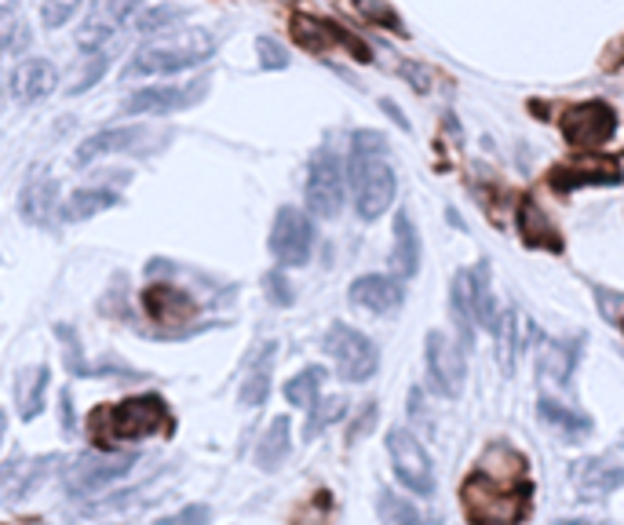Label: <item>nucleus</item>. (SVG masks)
Masks as SVG:
<instances>
[{
  "instance_id": "nucleus-18",
  "label": "nucleus",
  "mask_w": 624,
  "mask_h": 525,
  "mask_svg": "<svg viewBox=\"0 0 624 525\" xmlns=\"http://www.w3.org/2000/svg\"><path fill=\"white\" fill-rule=\"evenodd\" d=\"M515 227L522 234V241L530 248H544V253H563V234L552 219L544 216L541 205L533 202V197H522L515 205Z\"/></svg>"
},
{
  "instance_id": "nucleus-40",
  "label": "nucleus",
  "mask_w": 624,
  "mask_h": 525,
  "mask_svg": "<svg viewBox=\"0 0 624 525\" xmlns=\"http://www.w3.org/2000/svg\"><path fill=\"white\" fill-rule=\"evenodd\" d=\"M256 52H259V66H264V70H285V66H289V52H285L274 37H259Z\"/></svg>"
},
{
  "instance_id": "nucleus-29",
  "label": "nucleus",
  "mask_w": 624,
  "mask_h": 525,
  "mask_svg": "<svg viewBox=\"0 0 624 525\" xmlns=\"http://www.w3.org/2000/svg\"><path fill=\"white\" fill-rule=\"evenodd\" d=\"M581 343V340H577ZM573 343V347H577ZM566 340H555V343H548L541 350V361H536V372L548 380V383H566L570 380V372L573 366H577V350H573Z\"/></svg>"
},
{
  "instance_id": "nucleus-12",
  "label": "nucleus",
  "mask_w": 624,
  "mask_h": 525,
  "mask_svg": "<svg viewBox=\"0 0 624 525\" xmlns=\"http://www.w3.org/2000/svg\"><path fill=\"white\" fill-rule=\"evenodd\" d=\"M143 4H146V0H92L89 16H84V22H81L78 48H81V52H103V48L117 37V30Z\"/></svg>"
},
{
  "instance_id": "nucleus-14",
  "label": "nucleus",
  "mask_w": 624,
  "mask_h": 525,
  "mask_svg": "<svg viewBox=\"0 0 624 525\" xmlns=\"http://www.w3.org/2000/svg\"><path fill=\"white\" fill-rule=\"evenodd\" d=\"M168 135L165 132H154L146 128V124H117V128H103L89 135L81 146H78V165H89V161H99L106 154H132V150H143L150 143H165Z\"/></svg>"
},
{
  "instance_id": "nucleus-44",
  "label": "nucleus",
  "mask_w": 624,
  "mask_h": 525,
  "mask_svg": "<svg viewBox=\"0 0 624 525\" xmlns=\"http://www.w3.org/2000/svg\"><path fill=\"white\" fill-rule=\"evenodd\" d=\"M62 431H73V409H70V391H62Z\"/></svg>"
},
{
  "instance_id": "nucleus-39",
  "label": "nucleus",
  "mask_w": 624,
  "mask_h": 525,
  "mask_svg": "<svg viewBox=\"0 0 624 525\" xmlns=\"http://www.w3.org/2000/svg\"><path fill=\"white\" fill-rule=\"evenodd\" d=\"M84 4V0H41V19L48 30H59L67 27V22L78 16V8Z\"/></svg>"
},
{
  "instance_id": "nucleus-15",
  "label": "nucleus",
  "mask_w": 624,
  "mask_h": 525,
  "mask_svg": "<svg viewBox=\"0 0 624 525\" xmlns=\"http://www.w3.org/2000/svg\"><path fill=\"white\" fill-rule=\"evenodd\" d=\"M548 183L559 194H573L581 186H617L621 183V165L617 161H595V157H577L566 165H555L548 172Z\"/></svg>"
},
{
  "instance_id": "nucleus-45",
  "label": "nucleus",
  "mask_w": 624,
  "mask_h": 525,
  "mask_svg": "<svg viewBox=\"0 0 624 525\" xmlns=\"http://www.w3.org/2000/svg\"><path fill=\"white\" fill-rule=\"evenodd\" d=\"M380 106H383V110H387V114H391V117L398 121V128H406V132H409V121L402 117V110H398V106L391 103V99H383V103H380Z\"/></svg>"
},
{
  "instance_id": "nucleus-41",
  "label": "nucleus",
  "mask_w": 624,
  "mask_h": 525,
  "mask_svg": "<svg viewBox=\"0 0 624 525\" xmlns=\"http://www.w3.org/2000/svg\"><path fill=\"white\" fill-rule=\"evenodd\" d=\"M212 522V507L208 504H186L176 515L157 518L154 525H208Z\"/></svg>"
},
{
  "instance_id": "nucleus-16",
  "label": "nucleus",
  "mask_w": 624,
  "mask_h": 525,
  "mask_svg": "<svg viewBox=\"0 0 624 525\" xmlns=\"http://www.w3.org/2000/svg\"><path fill=\"white\" fill-rule=\"evenodd\" d=\"M347 296H351V303L369 310V315H391V310L402 307V285H398L395 278H387V274H366V278L351 281V289H347Z\"/></svg>"
},
{
  "instance_id": "nucleus-46",
  "label": "nucleus",
  "mask_w": 624,
  "mask_h": 525,
  "mask_svg": "<svg viewBox=\"0 0 624 525\" xmlns=\"http://www.w3.org/2000/svg\"><path fill=\"white\" fill-rule=\"evenodd\" d=\"M4 428H8V416L0 412V437H4Z\"/></svg>"
},
{
  "instance_id": "nucleus-21",
  "label": "nucleus",
  "mask_w": 624,
  "mask_h": 525,
  "mask_svg": "<svg viewBox=\"0 0 624 525\" xmlns=\"http://www.w3.org/2000/svg\"><path fill=\"white\" fill-rule=\"evenodd\" d=\"M391 270L398 278H417L420 270V237L409 212L402 208L395 216V237H391Z\"/></svg>"
},
{
  "instance_id": "nucleus-24",
  "label": "nucleus",
  "mask_w": 624,
  "mask_h": 525,
  "mask_svg": "<svg viewBox=\"0 0 624 525\" xmlns=\"http://www.w3.org/2000/svg\"><path fill=\"white\" fill-rule=\"evenodd\" d=\"M522 315L515 307H508L497 315V325H493V336H497V354H501V369L508 372H515L519 366V350H522Z\"/></svg>"
},
{
  "instance_id": "nucleus-3",
  "label": "nucleus",
  "mask_w": 624,
  "mask_h": 525,
  "mask_svg": "<svg viewBox=\"0 0 624 525\" xmlns=\"http://www.w3.org/2000/svg\"><path fill=\"white\" fill-rule=\"evenodd\" d=\"M168 428H172L168 405L157 394L129 398L121 405H99L92 412V434L103 453H114L117 442H143V437Z\"/></svg>"
},
{
  "instance_id": "nucleus-10",
  "label": "nucleus",
  "mask_w": 624,
  "mask_h": 525,
  "mask_svg": "<svg viewBox=\"0 0 624 525\" xmlns=\"http://www.w3.org/2000/svg\"><path fill=\"white\" fill-rule=\"evenodd\" d=\"M387 456H391V467L398 474V482L406 485L409 493L417 496H431L434 493V467L428 449L417 442L413 431H387Z\"/></svg>"
},
{
  "instance_id": "nucleus-30",
  "label": "nucleus",
  "mask_w": 624,
  "mask_h": 525,
  "mask_svg": "<svg viewBox=\"0 0 624 525\" xmlns=\"http://www.w3.org/2000/svg\"><path fill=\"white\" fill-rule=\"evenodd\" d=\"M44 460H33V464H22V460H16V464H4V467H0V493H4L8 500L27 496L33 485L41 482V474H44L41 464H44Z\"/></svg>"
},
{
  "instance_id": "nucleus-38",
  "label": "nucleus",
  "mask_w": 624,
  "mask_h": 525,
  "mask_svg": "<svg viewBox=\"0 0 624 525\" xmlns=\"http://www.w3.org/2000/svg\"><path fill=\"white\" fill-rule=\"evenodd\" d=\"M355 8L369 22H377V27H387V30H395V33H406L402 19H398V11L387 4V0H355Z\"/></svg>"
},
{
  "instance_id": "nucleus-34",
  "label": "nucleus",
  "mask_w": 624,
  "mask_h": 525,
  "mask_svg": "<svg viewBox=\"0 0 624 525\" xmlns=\"http://www.w3.org/2000/svg\"><path fill=\"white\" fill-rule=\"evenodd\" d=\"M377 515H380V525H428V518H423L409 500L395 496L391 490H380Z\"/></svg>"
},
{
  "instance_id": "nucleus-2",
  "label": "nucleus",
  "mask_w": 624,
  "mask_h": 525,
  "mask_svg": "<svg viewBox=\"0 0 624 525\" xmlns=\"http://www.w3.org/2000/svg\"><path fill=\"white\" fill-rule=\"evenodd\" d=\"M347 183H351V202L358 219H380L387 208L395 205L398 194V175L395 165L387 161V140L380 132H355L351 135V154H347Z\"/></svg>"
},
{
  "instance_id": "nucleus-4",
  "label": "nucleus",
  "mask_w": 624,
  "mask_h": 525,
  "mask_svg": "<svg viewBox=\"0 0 624 525\" xmlns=\"http://www.w3.org/2000/svg\"><path fill=\"white\" fill-rule=\"evenodd\" d=\"M216 52V37L205 30H168V37H154L129 59L124 78H165V73H186Z\"/></svg>"
},
{
  "instance_id": "nucleus-9",
  "label": "nucleus",
  "mask_w": 624,
  "mask_h": 525,
  "mask_svg": "<svg viewBox=\"0 0 624 525\" xmlns=\"http://www.w3.org/2000/svg\"><path fill=\"white\" fill-rule=\"evenodd\" d=\"M208 92V81L197 78V81H183V84H146L140 92H132L124 99V114L129 117H165V114H176V110H191L205 99Z\"/></svg>"
},
{
  "instance_id": "nucleus-11",
  "label": "nucleus",
  "mask_w": 624,
  "mask_h": 525,
  "mask_svg": "<svg viewBox=\"0 0 624 525\" xmlns=\"http://www.w3.org/2000/svg\"><path fill=\"white\" fill-rule=\"evenodd\" d=\"M135 460H140L135 453H117V449L114 453H103V449H99V453L73 460V467L67 471V490H70V496H92L103 490V485L124 478V474L135 467Z\"/></svg>"
},
{
  "instance_id": "nucleus-42",
  "label": "nucleus",
  "mask_w": 624,
  "mask_h": 525,
  "mask_svg": "<svg viewBox=\"0 0 624 525\" xmlns=\"http://www.w3.org/2000/svg\"><path fill=\"white\" fill-rule=\"evenodd\" d=\"M264 289H267V296H270V303H278V307H289V303H293V289H289V281H285L282 267L267 274V278H264Z\"/></svg>"
},
{
  "instance_id": "nucleus-48",
  "label": "nucleus",
  "mask_w": 624,
  "mask_h": 525,
  "mask_svg": "<svg viewBox=\"0 0 624 525\" xmlns=\"http://www.w3.org/2000/svg\"><path fill=\"white\" fill-rule=\"evenodd\" d=\"M621 329H624V318H621Z\"/></svg>"
},
{
  "instance_id": "nucleus-7",
  "label": "nucleus",
  "mask_w": 624,
  "mask_h": 525,
  "mask_svg": "<svg viewBox=\"0 0 624 525\" xmlns=\"http://www.w3.org/2000/svg\"><path fill=\"white\" fill-rule=\"evenodd\" d=\"M617 110L603 103V99H589V103L570 106L563 114V140L581 150V154H595L617 135Z\"/></svg>"
},
{
  "instance_id": "nucleus-43",
  "label": "nucleus",
  "mask_w": 624,
  "mask_h": 525,
  "mask_svg": "<svg viewBox=\"0 0 624 525\" xmlns=\"http://www.w3.org/2000/svg\"><path fill=\"white\" fill-rule=\"evenodd\" d=\"M402 73L417 84V92H428V81H431V78H428V70H420V66H413V62H406Z\"/></svg>"
},
{
  "instance_id": "nucleus-28",
  "label": "nucleus",
  "mask_w": 624,
  "mask_h": 525,
  "mask_svg": "<svg viewBox=\"0 0 624 525\" xmlns=\"http://www.w3.org/2000/svg\"><path fill=\"white\" fill-rule=\"evenodd\" d=\"M624 485V471L621 467H610V464H581L577 471V493L584 500H599V496H610L614 490Z\"/></svg>"
},
{
  "instance_id": "nucleus-26",
  "label": "nucleus",
  "mask_w": 624,
  "mask_h": 525,
  "mask_svg": "<svg viewBox=\"0 0 624 525\" xmlns=\"http://www.w3.org/2000/svg\"><path fill=\"white\" fill-rule=\"evenodd\" d=\"M468 292H471V315H475V325L493 332L497 325V303H493V289H490V262H479L475 270H468Z\"/></svg>"
},
{
  "instance_id": "nucleus-20",
  "label": "nucleus",
  "mask_w": 624,
  "mask_h": 525,
  "mask_svg": "<svg viewBox=\"0 0 624 525\" xmlns=\"http://www.w3.org/2000/svg\"><path fill=\"white\" fill-rule=\"evenodd\" d=\"M22 219L33 223V227H52L59 223V186L48 175H33V179L22 186Z\"/></svg>"
},
{
  "instance_id": "nucleus-32",
  "label": "nucleus",
  "mask_w": 624,
  "mask_h": 525,
  "mask_svg": "<svg viewBox=\"0 0 624 525\" xmlns=\"http://www.w3.org/2000/svg\"><path fill=\"white\" fill-rule=\"evenodd\" d=\"M536 412H541V420H548L552 428H559L566 437H573V442L592 431V420L589 416H581V412H573L566 405L552 402V398H541V402H536Z\"/></svg>"
},
{
  "instance_id": "nucleus-37",
  "label": "nucleus",
  "mask_w": 624,
  "mask_h": 525,
  "mask_svg": "<svg viewBox=\"0 0 624 525\" xmlns=\"http://www.w3.org/2000/svg\"><path fill=\"white\" fill-rule=\"evenodd\" d=\"M307 412H310V420H307V437H315L318 431H326L329 423H336V420L344 416V412H347V402H344V398H326V402H321V398H318V402L310 405Z\"/></svg>"
},
{
  "instance_id": "nucleus-19",
  "label": "nucleus",
  "mask_w": 624,
  "mask_h": 525,
  "mask_svg": "<svg viewBox=\"0 0 624 525\" xmlns=\"http://www.w3.org/2000/svg\"><path fill=\"white\" fill-rule=\"evenodd\" d=\"M59 87V73L48 59L33 55L27 59L22 66L11 73V95L19 99V103H41Z\"/></svg>"
},
{
  "instance_id": "nucleus-6",
  "label": "nucleus",
  "mask_w": 624,
  "mask_h": 525,
  "mask_svg": "<svg viewBox=\"0 0 624 525\" xmlns=\"http://www.w3.org/2000/svg\"><path fill=\"white\" fill-rule=\"evenodd\" d=\"M321 347H326V354L336 361V372H340V380L366 383V380L377 377L380 350H377V343H372L366 332H358V329H351V325L336 321V325H329L326 343H321Z\"/></svg>"
},
{
  "instance_id": "nucleus-22",
  "label": "nucleus",
  "mask_w": 624,
  "mask_h": 525,
  "mask_svg": "<svg viewBox=\"0 0 624 525\" xmlns=\"http://www.w3.org/2000/svg\"><path fill=\"white\" fill-rule=\"evenodd\" d=\"M274 358H278V343H264V350L253 358V366H248L245 380H242V391H238V402L245 409H259L267 405L270 398V372H274Z\"/></svg>"
},
{
  "instance_id": "nucleus-25",
  "label": "nucleus",
  "mask_w": 624,
  "mask_h": 525,
  "mask_svg": "<svg viewBox=\"0 0 624 525\" xmlns=\"http://www.w3.org/2000/svg\"><path fill=\"white\" fill-rule=\"evenodd\" d=\"M289 449H293V423H289V416H274L267 434L259 437L256 464L264 471H278L285 464V456H289Z\"/></svg>"
},
{
  "instance_id": "nucleus-17",
  "label": "nucleus",
  "mask_w": 624,
  "mask_h": 525,
  "mask_svg": "<svg viewBox=\"0 0 624 525\" xmlns=\"http://www.w3.org/2000/svg\"><path fill=\"white\" fill-rule=\"evenodd\" d=\"M143 307L157 325H183L197 315L194 296L176 289V285H150V289L143 292Z\"/></svg>"
},
{
  "instance_id": "nucleus-33",
  "label": "nucleus",
  "mask_w": 624,
  "mask_h": 525,
  "mask_svg": "<svg viewBox=\"0 0 624 525\" xmlns=\"http://www.w3.org/2000/svg\"><path fill=\"white\" fill-rule=\"evenodd\" d=\"M321 383H326V369L307 366L304 372H296V377L285 383V398H289V405H296V409H310L318 402Z\"/></svg>"
},
{
  "instance_id": "nucleus-5",
  "label": "nucleus",
  "mask_w": 624,
  "mask_h": 525,
  "mask_svg": "<svg viewBox=\"0 0 624 525\" xmlns=\"http://www.w3.org/2000/svg\"><path fill=\"white\" fill-rule=\"evenodd\" d=\"M307 208L310 216L318 219H336L344 212L347 202V165L340 161V154L329 146L315 150V157H310L307 165Z\"/></svg>"
},
{
  "instance_id": "nucleus-8",
  "label": "nucleus",
  "mask_w": 624,
  "mask_h": 525,
  "mask_svg": "<svg viewBox=\"0 0 624 525\" xmlns=\"http://www.w3.org/2000/svg\"><path fill=\"white\" fill-rule=\"evenodd\" d=\"M310 253H315V223H310V216L293 205L278 208L270 227V256L278 259V267H307Z\"/></svg>"
},
{
  "instance_id": "nucleus-13",
  "label": "nucleus",
  "mask_w": 624,
  "mask_h": 525,
  "mask_svg": "<svg viewBox=\"0 0 624 525\" xmlns=\"http://www.w3.org/2000/svg\"><path fill=\"white\" fill-rule=\"evenodd\" d=\"M423 361H428V380L442 398H457L464 391V350H460L446 332H428V343H423Z\"/></svg>"
},
{
  "instance_id": "nucleus-36",
  "label": "nucleus",
  "mask_w": 624,
  "mask_h": 525,
  "mask_svg": "<svg viewBox=\"0 0 624 525\" xmlns=\"http://www.w3.org/2000/svg\"><path fill=\"white\" fill-rule=\"evenodd\" d=\"M186 19V8L176 4H154L150 11L140 16V33H165V30H176V22Z\"/></svg>"
},
{
  "instance_id": "nucleus-31",
  "label": "nucleus",
  "mask_w": 624,
  "mask_h": 525,
  "mask_svg": "<svg viewBox=\"0 0 624 525\" xmlns=\"http://www.w3.org/2000/svg\"><path fill=\"white\" fill-rule=\"evenodd\" d=\"M293 37L299 41V48H307V52H329L336 44V27L333 22H321V19H310V16H296L293 19Z\"/></svg>"
},
{
  "instance_id": "nucleus-23",
  "label": "nucleus",
  "mask_w": 624,
  "mask_h": 525,
  "mask_svg": "<svg viewBox=\"0 0 624 525\" xmlns=\"http://www.w3.org/2000/svg\"><path fill=\"white\" fill-rule=\"evenodd\" d=\"M121 205V194L110 191V186H84V191L70 194L67 202L59 205V223H81V219H92L99 212Z\"/></svg>"
},
{
  "instance_id": "nucleus-1",
  "label": "nucleus",
  "mask_w": 624,
  "mask_h": 525,
  "mask_svg": "<svg viewBox=\"0 0 624 525\" xmlns=\"http://www.w3.org/2000/svg\"><path fill=\"white\" fill-rule=\"evenodd\" d=\"M460 504L471 525H519L533 511V482L526 456L504 442H493L482 453L479 467L460 485Z\"/></svg>"
},
{
  "instance_id": "nucleus-49",
  "label": "nucleus",
  "mask_w": 624,
  "mask_h": 525,
  "mask_svg": "<svg viewBox=\"0 0 624 525\" xmlns=\"http://www.w3.org/2000/svg\"><path fill=\"white\" fill-rule=\"evenodd\" d=\"M0 8H4V0H0Z\"/></svg>"
},
{
  "instance_id": "nucleus-35",
  "label": "nucleus",
  "mask_w": 624,
  "mask_h": 525,
  "mask_svg": "<svg viewBox=\"0 0 624 525\" xmlns=\"http://www.w3.org/2000/svg\"><path fill=\"white\" fill-rule=\"evenodd\" d=\"M48 377H52V369H48V366H37V369H33V377H30V372H22V387H19V405H22V420H33L37 412L44 409Z\"/></svg>"
},
{
  "instance_id": "nucleus-47",
  "label": "nucleus",
  "mask_w": 624,
  "mask_h": 525,
  "mask_svg": "<svg viewBox=\"0 0 624 525\" xmlns=\"http://www.w3.org/2000/svg\"><path fill=\"white\" fill-rule=\"evenodd\" d=\"M559 525H589V522H581V518H566V522H559Z\"/></svg>"
},
{
  "instance_id": "nucleus-27",
  "label": "nucleus",
  "mask_w": 624,
  "mask_h": 525,
  "mask_svg": "<svg viewBox=\"0 0 624 525\" xmlns=\"http://www.w3.org/2000/svg\"><path fill=\"white\" fill-rule=\"evenodd\" d=\"M449 310H453L460 350L475 347V315H471V292H468V270H457L453 285H449Z\"/></svg>"
}]
</instances>
